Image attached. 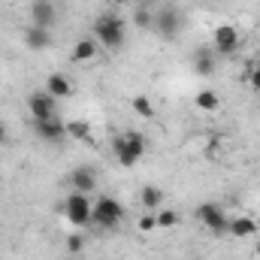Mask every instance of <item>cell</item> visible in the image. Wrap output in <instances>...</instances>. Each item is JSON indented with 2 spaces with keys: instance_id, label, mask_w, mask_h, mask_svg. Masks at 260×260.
Returning a JSON list of instances; mask_svg holds the SVG:
<instances>
[{
  "instance_id": "11",
  "label": "cell",
  "mask_w": 260,
  "mask_h": 260,
  "mask_svg": "<svg viewBox=\"0 0 260 260\" xmlns=\"http://www.w3.org/2000/svg\"><path fill=\"white\" fill-rule=\"evenodd\" d=\"M97 52H100V43L94 40V37H85V40H79L76 46H73V61L76 64H88V61H94L97 58Z\"/></svg>"
},
{
  "instance_id": "5",
  "label": "cell",
  "mask_w": 260,
  "mask_h": 260,
  "mask_svg": "<svg viewBox=\"0 0 260 260\" xmlns=\"http://www.w3.org/2000/svg\"><path fill=\"white\" fill-rule=\"evenodd\" d=\"M197 218H200V224H203L209 233H215V236H221V233L230 230V218L224 215V209H221L218 203H203V206H197Z\"/></svg>"
},
{
  "instance_id": "1",
  "label": "cell",
  "mask_w": 260,
  "mask_h": 260,
  "mask_svg": "<svg viewBox=\"0 0 260 260\" xmlns=\"http://www.w3.org/2000/svg\"><path fill=\"white\" fill-rule=\"evenodd\" d=\"M94 40L103 46V49H121L124 40H127V27L124 21L115 15V12H103L97 21H94Z\"/></svg>"
},
{
  "instance_id": "12",
  "label": "cell",
  "mask_w": 260,
  "mask_h": 260,
  "mask_svg": "<svg viewBox=\"0 0 260 260\" xmlns=\"http://www.w3.org/2000/svg\"><path fill=\"white\" fill-rule=\"evenodd\" d=\"M70 185H73V191H79V194H91V191H94V185H97L94 170H88V167L73 170V173H70Z\"/></svg>"
},
{
  "instance_id": "26",
  "label": "cell",
  "mask_w": 260,
  "mask_h": 260,
  "mask_svg": "<svg viewBox=\"0 0 260 260\" xmlns=\"http://www.w3.org/2000/svg\"><path fill=\"white\" fill-rule=\"evenodd\" d=\"M6 136H9V133H6V127H3V121H0V145L6 142Z\"/></svg>"
},
{
  "instance_id": "18",
  "label": "cell",
  "mask_w": 260,
  "mask_h": 260,
  "mask_svg": "<svg viewBox=\"0 0 260 260\" xmlns=\"http://www.w3.org/2000/svg\"><path fill=\"white\" fill-rule=\"evenodd\" d=\"M197 106H200L203 112H215V109L221 106V97H218L215 91H209V88H203V91L197 94Z\"/></svg>"
},
{
  "instance_id": "13",
  "label": "cell",
  "mask_w": 260,
  "mask_h": 260,
  "mask_svg": "<svg viewBox=\"0 0 260 260\" xmlns=\"http://www.w3.org/2000/svg\"><path fill=\"white\" fill-rule=\"evenodd\" d=\"M46 91H49L55 100H64V97L73 94V82L67 79L64 73H52V76L46 79Z\"/></svg>"
},
{
  "instance_id": "24",
  "label": "cell",
  "mask_w": 260,
  "mask_h": 260,
  "mask_svg": "<svg viewBox=\"0 0 260 260\" xmlns=\"http://www.w3.org/2000/svg\"><path fill=\"white\" fill-rule=\"evenodd\" d=\"M248 82H251V88H254V91H260V61L251 67V73H248Z\"/></svg>"
},
{
  "instance_id": "16",
  "label": "cell",
  "mask_w": 260,
  "mask_h": 260,
  "mask_svg": "<svg viewBox=\"0 0 260 260\" xmlns=\"http://www.w3.org/2000/svg\"><path fill=\"white\" fill-rule=\"evenodd\" d=\"M139 206L148 209V212H157V209L164 206V191H160L157 185H145V188L139 191Z\"/></svg>"
},
{
  "instance_id": "3",
  "label": "cell",
  "mask_w": 260,
  "mask_h": 260,
  "mask_svg": "<svg viewBox=\"0 0 260 260\" xmlns=\"http://www.w3.org/2000/svg\"><path fill=\"white\" fill-rule=\"evenodd\" d=\"M124 218V206L115 200V197H100L91 209V224L103 227V230H115Z\"/></svg>"
},
{
  "instance_id": "17",
  "label": "cell",
  "mask_w": 260,
  "mask_h": 260,
  "mask_svg": "<svg viewBox=\"0 0 260 260\" xmlns=\"http://www.w3.org/2000/svg\"><path fill=\"white\" fill-rule=\"evenodd\" d=\"M130 109H133L139 118H145V121H151V118H154V103H151L145 94H136V97H130Z\"/></svg>"
},
{
  "instance_id": "6",
  "label": "cell",
  "mask_w": 260,
  "mask_h": 260,
  "mask_svg": "<svg viewBox=\"0 0 260 260\" xmlns=\"http://www.w3.org/2000/svg\"><path fill=\"white\" fill-rule=\"evenodd\" d=\"M179 27H182V15H179L173 6H160V9H154V24H151L154 34H160L164 40H173V37L179 34Z\"/></svg>"
},
{
  "instance_id": "19",
  "label": "cell",
  "mask_w": 260,
  "mask_h": 260,
  "mask_svg": "<svg viewBox=\"0 0 260 260\" xmlns=\"http://www.w3.org/2000/svg\"><path fill=\"white\" fill-rule=\"evenodd\" d=\"M133 24H136L139 30H148V27L154 24V9H145V6L133 9Z\"/></svg>"
},
{
  "instance_id": "2",
  "label": "cell",
  "mask_w": 260,
  "mask_h": 260,
  "mask_svg": "<svg viewBox=\"0 0 260 260\" xmlns=\"http://www.w3.org/2000/svg\"><path fill=\"white\" fill-rule=\"evenodd\" d=\"M112 151H115L121 167H136L142 160V154H145V139L136 130H124V133H118L112 139Z\"/></svg>"
},
{
  "instance_id": "4",
  "label": "cell",
  "mask_w": 260,
  "mask_h": 260,
  "mask_svg": "<svg viewBox=\"0 0 260 260\" xmlns=\"http://www.w3.org/2000/svg\"><path fill=\"white\" fill-rule=\"evenodd\" d=\"M91 209H94V203L88 200V194L73 191V194L64 200V215L73 227H88V224H91Z\"/></svg>"
},
{
  "instance_id": "8",
  "label": "cell",
  "mask_w": 260,
  "mask_h": 260,
  "mask_svg": "<svg viewBox=\"0 0 260 260\" xmlns=\"http://www.w3.org/2000/svg\"><path fill=\"white\" fill-rule=\"evenodd\" d=\"M55 21H58V6L52 0H30V24L34 27L52 30Z\"/></svg>"
},
{
  "instance_id": "7",
  "label": "cell",
  "mask_w": 260,
  "mask_h": 260,
  "mask_svg": "<svg viewBox=\"0 0 260 260\" xmlns=\"http://www.w3.org/2000/svg\"><path fill=\"white\" fill-rule=\"evenodd\" d=\"M55 106H58V100H55L49 91H34V94L27 97V109H30V118H34V121L58 115V112H55Z\"/></svg>"
},
{
  "instance_id": "23",
  "label": "cell",
  "mask_w": 260,
  "mask_h": 260,
  "mask_svg": "<svg viewBox=\"0 0 260 260\" xmlns=\"http://www.w3.org/2000/svg\"><path fill=\"white\" fill-rule=\"evenodd\" d=\"M139 230H142V233L157 230V218H154V212H148V215H142V218H139Z\"/></svg>"
},
{
  "instance_id": "27",
  "label": "cell",
  "mask_w": 260,
  "mask_h": 260,
  "mask_svg": "<svg viewBox=\"0 0 260 260\" xmlns=\"http://www.w3.org/2000/svg\"><path fill=\"white\" fill-rule=\"evenodd\" d=\"M254 251H257V257H260V242H257V248H254Z\"/></svg>"
},
{
  "instance_id": "21",
  "label": "cell",
  "mask_w": 260,
  "mask_h": 260,
  "mask_svg": "<svg viewBox=\"0 0 260 260\" xmlns=\"http://www.w3.org/2000/svg\"><path fill=\"white\" fill-rule=\"evenodd\" d=\"M194 70L200 73V76H212V73H215V58H212V55H206V52H203V55H197Z\"/></svg>"
},
{
  "instance_id": "20",
  "label": "cell",
  "mask_w": 260,
  "mask_h": 260,
  "mask_svg": "<svg viewBox=\"0 0 260 260\" xmlns=\"http://www.w3.org/2000/svg\"><path fill=\"white\" fill-rule=\"evenodd\" d=\"M154 218H157V230H170L179 224V212H173V209H157Z\"/></svg>"
},
{
  "instance_id": "22",
  "label": "cell",
  "mask_w": 260,
  "mask_h": 260,
  "mask_svg": "<svg viewBox=\"0 0 260 260\" xmlns=\"http://www.w3.org/2000/svg\"><path fill=\"white\" fill-rule=\"evenodd\" d=\"M67 136H73V139H88V136H91V127H88L85 121H67Z\"/></svg>"
},
{
  "instance_id": "10",
  "label": "cell",
  "mask_w": 260,
  "mask_h": 260,
  "mask_svg": "<svg viewBox=\"0 0 260 260\" xmlns=\"http://www.w3.org/2000/svg\"><path fill=\"white\" fill-rule=\"evenodd\" d=\"M34 133H37L40 139H46V142H61L67 136V121H61L58 115L40 118V121H34Z\"/></svg>"
},
{
  "instance_id": "15",
  "label": "cell",
  "mask_w": 260,
  "mask_h": 260,
  "mask_svg": "<svg viewBox=\"0 0 260 260\" xmlns=\"http://www.w3.org/2000/svg\"><path fill=\"white\" fill-rule=\"evenodd\" d=\"M230 236H236V239H248V236H254L257 233V221L254 218H248V215H239V218H230V230H227Z\"/></svg>"
},
{
  "instance_id": "14",
  "label": "cell",
  "mask_w": 260,
  "mask_h": 260,
  "mask_svg": "<svg viewBox=\"0 0 260 260\" xmlns=\"http://www.w3.org/2000/svg\"><path fill=\"white\" fill-rule=\"evenodd\" d=\"M49 43H52V34L46 30V27H27L24 30V46L27 49H34V52H43V49H49Z\"/></svg>"
},
{
  "instance_id": "25",
  "label": "cell",
  "mask_w": 260,
  "mask_h": 260,
  "mask_svg": "<svg viewBox=\"0 0 260 260\" xmlns=\"http://www.w3.org/2000/svg\"><path fill=\"white\" fill-rule=\"evenodd\" d=\"M67 248H70L73 254H76V251H82V236H79V233H73V236L67 239Z\"/></svg>"
},
{
  "instance_id": "9",
  "label": "cell",
  "mask_w": 260,
  "mask_h": 260,
  "mask_svg": "<svg viewBox=\"0 0 260 260\" xmlns=\"http://www.w3.org/2000/svg\"><path fill=\"white\" fill-rule=\"evenodd\" d=\"M239 43H242V37H239V30L233 27V24H221L218 30H215V52L218 55H236L239 52Z\"/></svg>"
}]
</instances>
